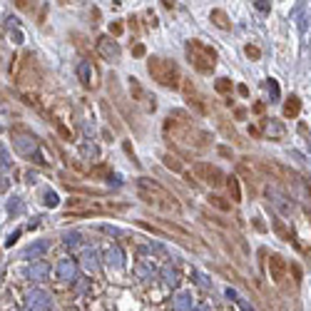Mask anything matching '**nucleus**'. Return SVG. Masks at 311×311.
<instances>
[{
    "label": "nucleus",
    "instance_id": "6ab92c4d",
    "mask_svg": "<svg viewBox=\"0 0 311 311\" xmlns=\"http://www.w3.org/2000/svg\"><path fill=\"white\" fill-rule=\"evenodd\" d=\"M274 229H276V234H279V236H281L284 242H292V239H294V236H292V232H289V229H286V227H284V224H281L279 219L274 222Z\"/></svg>",
    "mask_w": 311,
    "mask_h": 311
},
{
    "label": "nucleus",
    "instance_id": "aec40b11",
    "mask_svg": "<svg viewBox=\"0 0 311 311\" xmlns=\"http://www.w3.org/2000/svg\"><path fill=\"white\" fill-rule=\"evenodd\" d=\"M162 159H164V164H167V167H170L172 172H182V164H179V159H177V157H172V155H164V157H162Z\"/></svg>",
    "mask_w": 311,
    "mask_h": 311
},
{
    "label": "nucleus",
    "instance_id": "1a4fd4ad",
    "mask_svg": "<svg viewBox=\"0 0 311 311\" xmlns=\"http://www.w3.org/2000/svg\"><path fill=\"white\" fill-rule=\"evenodd\" d=\"M98 55L105 58L107 62H117V60H119V45H117V40L112 38V35L98 38Z\"/></svg>",
    "mask_w": 311,
    "mask_h": 311
},
{
    "label": "nucleus",
    "instance_id": "bb28decb",
    "mask_svg": "<svg viewBox=\"0 0 311 311\" xmlns=\"http://www.w3.org/2000/svg\"><path fill=\"white\" fill-rule=\"evenodd\" d=\"M62 3H70V0H62Z\"/></svg>",
    "mask_w": 311,
    "mask_h": 311
},
{
    "label": "nucleus",
    "instance_id": "9d476101",
    "mask_svg": "<svg viewBox=\"0 0 311 311\" xmlns=\"http://www.w3.org/2000/svg\"><path fill=\"white\" fill-rule=\"evenodd\" d=\"M182 85H184V92H187V102H189V107L195 110L197 115H209V105L204 102V98L197 92L189 82H182Z\"/></svg>",
    "mask_w": 311,
    "mask_h": 311
},
{
    "label": "nucleus",
    "instance_id": "393cba45",
    "mask_svg": "<svg viewBox=\"0 0 311 311\" xmlns=\"http://www.w3.org/2000/svg\"><path fill=\"white\" fill-rule=\"evenodd\" d=\"M15 5H18L20 10H25L28 8V0H15Z\"/></svg>",
    "mask_w": 311,
    "mask_h": 311
},
{
    "label": "nucleus",
    "instance_id": "4be33fe9",
    "mask_svg": "<svg viewBox=\"0 0 311 311\" xmlns=\"http://www.w3.org/2000/svg\"><path fill=\"white\" fill-rule=\"evenodd\" d=\"M110 35H112V38L122 35V25H119V22H112V25H110Z\"/></svg>",
    "mask_w": 311,
    "mask_h": 311
},
{
    "label": "nucleus",
    "instance_id": "dca6fc26",
    "mask_svg": "<svg viewBox=\"0 0 311 311\" xmlns=\"http://www.w3.org/2000/svg\"><path fill=\"white\" fill-rule=\"evenodd\" d=\"M227 187H229L232 202H242V187H239V179H236V177H229V179H227Z\"/></svg>",
    "mask_w": 311,
    "mask_h": 311
},
{
    "label": "nucleus",
    "instance_id": "7ed1b4c3",
    "mask_svg": "<svg viewBox=\"0 0 311 311\" xmlns=\"http://www.w3.org/2000/svg\"><path fill=\"white\" fill-rule=\"evenodd\" d=\"M147 73L150 78L155 80L157 85L167 87V90H179L182 87V75H179V67L177 62L167 58H150L147 60Z\"/></svg>",
    "mask_w": 311,
    "mask_h": 311
},
{
    "label": "nucleus",
    "instance_id": "f8f14e48",
    "mask_svg": "<svg viewBox=\"0 0 311 311\" xmlns=\"http://www.w3.org/2000/svg\"><path fill=\"white\" fill-rule=\"evenodd\" d=\"M286 261H284V256H279V254H272L269 256V274H272V279L276 284H281L284 279H286Z\"/></svg>",
    "mask_w": 311,
    "mask_h": 311
},
{
    "label": "nucleus",
    "instance_id": "412c9836",
    "mask_svg": "<svg viewBox=\"0 0 311 311\" xmlns=\"http://www.w3.org/2000/svg\"><path fill=\"white\" fill-rule=\"evenodd\" d=\"M244 53H247V58H249V60H259V58H261V50H259L256 45H247V47H244Z\"/></svg>",
    "mask_w": 311,
    "mask_h": 311
},
{
    "label": "nucleus",
    "instance_id": "4468645a",
    "mask_svg": "<svg viewBox=\"0 0 311 311\" xmlns=\"http://www.w3.org/2000/svg\"><path fill=\"white\" fill-rule=\"evenodd\" d=\"M209 20H212L219 30H229V28H232V22H229V18H227V13H224V10H219V8H214L212 13H209Z\"/></svg>",
    "mask_w": 311,
    "mask_h": 311
},
{
    "label": "nucleus",
    "instance_id": "a211bd4d",
    "mask_svg": "<svg viewBox=\"0 0 311 311\" xmlns=\"http://www.w3.org/2000/svg\"><path fill=\"white\" fill-rule=\"evenodd\" d=\"M214 90H217V92H222V95H227V92H232V80L219 78V80H217V82H214Z\"/></svg>",
    "mask_w": 311,
    "mask_h": 311
},
{
    "label": "nucleus",
    "instance_id": "5701e85b",
    "mask_svg": "<svg viewBox=\"0 0 311 311\" xmlns=\"http://www.w3.org/2000/svg\"><path fill=\"white\" fill-rule=\"evenodd\" d=\"M132 53H135L137 58H142V55H145V45H135V50H132Z\"/></svg>",
    "mask_w": 311,
    "mask_h": 311
},
{
    "label": "nucleus",
    "instance_id": "f257e3e1",
    "mask_svg": "<svg viewBox=\"0 0 311 311\" xmlns=\"http://www.w3.org/2000/svg\"><path fill=\"white\" fill-rule=\"evenodd\" d=\"M135 184H137V197H139L145 204L157 207V209H162V212H175V214L182 212L179 199H177L170 189H164L159 182H155V179H147V177H139Z\"/></svg>",
    "mask_w": 311,
    "mask_h": 311
},
{
    "label": "nucleus",
    "instance_id": "f03ea898",
    "mask_svg": "<svg viewBox=\"0 0 311 311\" xmlns=\"http://www.w3.org/2000/svg\"><path fill=\"white\" fill-rule=\"evenodd\" d=\"M164 132L172 135L175 142H184V145H189V147H207V145H209V135L202 132V130H197L189 119H184L182 112H175V115L167 117Z\"/></svg>",
    "mask_w": 311,
    "mask_h": 311
},
{
    "label": "nucleus",
    "instance_id": "6e6552de",
    "mask_svg": "<svg viewBox=\"0 0 311 311\" xmlns=\"http://www.w3.org/2000/svg\"><path fill=\"white\" fill-rule=\"evenodd\" d=\"M159 222V227L164 229L167 234H172V236H177L179 242H184L187 247H199L197 244V236L192 232H187L184 227H179V224H175V222H170V219H157Z\"/></svg>",
    "mask_w": 311,
    "mask_h": 311
},
{
    "label": "nucleus",
    "instance_id": "9b49d317",
    "mask_svg": "<svg viewBox=\"0 0 311 311\" xmlns=\"http://www.w3.org/2000/svg\"><path fill=\"white\" fill-rule=\"evenodd\" d=\"M130 92H132V100H135V102H139V105H142L147 112H155V107H157L155 100L150 102L147 92H145V87H142V85H139L135 78H130Z\"/></svg>",
    "mask_w": 311,
    "mask_h": 311
},
{
    "label": "nucleus",
    "instance_id": "39448f33",
    "mask_svg": "<svg viewBox=\"0 0 311 311\" xmlns=\"http://www.w3.org/2000/svg\"><path fill=\"white\" fill-rule=\"evenodd\" d=\"M127 204H100L95 199H82V197H73L67 199V212L73 217H90V214H112V212H125Z\"/></svg>",
    "mask_w": 311,
    "mask_h": 311
},
{
    "label": "nucleus",
    "instance_id": "a878e982",
    "mask_svg": "<svg viewBox=\"0 0 311 311\" xmlns=\"http://www.w3.org/2000/svg\"><path fill=\"white\" fill-rule=\"evenodd\" d=\"M164 3V8H175V0H162Z\"/></svg>",
    "mask_w": 311,
    "mask_h": 311
},
{
    "label": "nucleus",
    "instance_id": "20e7f679",
    "mask_svg": "<svg viewBox=\"0 0 311 311\" xmlns=\"http://www.w3.org/2000/svg\"><path fill=\"white\" fill-rule=\"evenodd\" d=\"M187 55H189L192 67H195L197 73H202V75H209L214 70V65H217V50H214L212 45L202 42V40H189Z\"/></svg>",
    "mask_w": 311,
    "mask_h": 311
},
{
    "label": "nucleus",
    "instance_id": "b1692460",
    "mask_svg": "<svg viewBox=\"0 0 311 311\" xmlns=\"http://www.w3.org/2000/svg\"><path fill=\"white\" fill-rule=\"evenodd\" d=\"M239 95H244V98H247V95H249V87H247V85H239Z\"/></svg>",
    "mask_w": 311,
    "mask_h": 311
},
{
    "label": "nucleus",
    "instance_id": "f3484780",
    "mask_svg": "<svg viewBox=\"0 0 311 311\" xmlns=\"http://www.w3.org/2000/svg\"><path fill=\"white\" fill-rule=\"evenodd\" d=\"M209 204H214V207L222 209V212H229V209H232V202H227L224 197H217V195L209 197Z\"/></svg>",
    "mask_w": 311,
    "mask_h": 311
},
{
    "label": "nucleus",
    "instance_id": "2eb2a0df",
    "mask_svg": "<svg viewBox=\"0 0 311 311\" xmlns=\"http://www.w3.org/2000/svg\"><path fill=\"white\" fill-rule=\"evenodd\" d=\"M301 112V100L296 98V95H292V98H286V102H284V117H296Z\"/></svg>",
    "mask_w": 311,
    "mask_h": 311
},
{
    "label": "nucleus",
    "instance_id": "423d86ee",
    "mask_svg": "<svg viewBox=\"0 0 311 311\" xmlns=\"http://www.w3.org/2000/svg\"><path fill=\"white\" fill-rule=\"evenodd\" d=\"M259 167H261V172H267V175L272 177V179H276V182H284V184H296V182H299L296 172H292L289 167H284V164H279V162L259 159Z\"/></svg>",
    "mask_w": 311,
    "mask_h": 311
},
{
    "label": "nucleus",
    "instance_id": "ddd939ff",
    "mask_svg": "<svg viewBox=\"0 0 311 311\" xmlns=\"http://www.w3.org/2000/svg\"><path fill=\"white\" fill-rule=\"evenodd\" d=\"M78 78L82 80L85 87H98V82H95L98 73H95V67H92L90 62H80L78 65Z\"/></svg>",
    "mask_w": 311,
    "mask_h": 311
},
{
    "label": "nucleus",
    "instance_id": "0eeeda50",
    "mask_svg": "<svg viewBox=\"0 0 311 311\" xmlns=\"http://www.w3.org/2000/svg\"><path fill=\"white\" fill-rule=\"evenodd\" d=\"M195 175L197 179H202V182H207V184H212V187H219V184H224V172L219 170V167H214L209 162H195Z\"/></svg>",
    "mask_w": 311,
    "mask_h": 311
}]
</instances>
